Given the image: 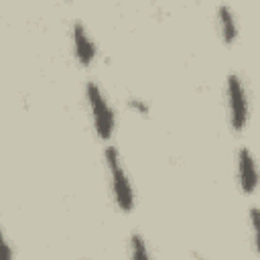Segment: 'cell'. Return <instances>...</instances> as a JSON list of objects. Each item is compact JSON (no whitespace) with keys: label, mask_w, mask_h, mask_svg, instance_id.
Returning <instances> with one entry per match:
<instances>
[{"label":"cell","mask_w":260,"mask_h":260,"mask_svg":"<svg viewBox=\"0 0 260 260\" xmlns=\"http://www.w3.org/2000/svg\"><path fill=\"white\" fill-rule=\"evenodd\" d=\"M106 162H108V169H110L112 191H114L118 207L122 211H132V207H134V191H132V185H130V181H128V177H126V173L122 169L118 150L114 146L106 148Z\"/></svg>","instance_id":"1"},{"label":"cell","mask_w":260,"mask_h":260,"mask_svg":"<svg viewBox=\"0 0 260 260\" xmlns=\"http://www.w3.org/2000/svg\"><path fill=\"white\" fill-rule=\"evenodd\" d=\"M85 91H87V102H89V108H91L95 132H98L100 138L108 140L112 136V132H114V112L108 106V102H106L102 89L98 87V83L89 81Z\"/></svg>","instance_id":"2"},{"label":"cell","mask_w":260,"mask_h":260,"mask_svg":"<svg viewBox=\"0 0 260 260\" xmlns=\"http://www.w3.org/2000/svg\"><path fill=\"white\" fill-rule=\"evenodd\" d=\"M228 108H230V122L234 130H242L248 120V100L244 85L238 75H228Z\"/></svg>","instance_id":"3"},{"label":"cell","mask_w":260,"mask_h":260,"mask_svg":"<svg viewBox=\"0 0 260 260\" xmlns=\"http://www.w3.org/2000/svg\"><path fill=\"white\" fill-rule=\"evenodd\" d=\"M238 177L246 193H252L258 187V169L248 148H240L238 152Z\"/></svg>","instance_id":"4"},{"label":"cell","mask_w":260,"mask_h":260,"mask_svg":"<svg viewBox=\"0 0 260 260\" xmlns=\"http://www.w3.org/2000/svg\"><path fill=\"white\" fill-rule=\"evenodd\" d=\"M73 47H75V55L81 65H89L95 59V45L91 43L81 20L73 22Z\"/></svg>","instance_id":"5"},{"label":"cell","mask_w":260,"mask_h":260,"mask_svg":"<svg viewBox=\"0 0 260 260\" xmlns=\"http://www.w3.org/2000/svg\"><path fill=\"white\" fill-rule=\"evenodd\" d=\"M217 16H219V28H221V37L225 43H232L236 39V20L232 14V8L228 4H219L217 8Z\"/></svg>","instance_id":"6"},{"label":"cell","mask_w":260,"mask_h":260,"mask_svg":"<svg viewBox=\"0 0 260 260\" xmlns=\"http://www.w3.org/2000/svg\"><path fill=\"white\" fill-rule=\"evenodd\" d=\"M130 254H132V260H150V254H148V248H146V242L142 240V236H138V234L132 236Z\"/></svg>","instance_id":"7"},{"label":"cell","mask_w":260,"mask_h":260,"mask_svg":"<svg viewBox=\"0 0 260 260\" xmlns=\"http://www.w3.org/2000/svg\"><path fill=\"white\" fill-rule=\"evenodd\" d=\"M250 223L254 232V246H256V252L260 254V209L258 207L250 209Z\"/></svg>","instance_id":"8"},{"label":"cell","mask_w":260,"mask_h":260,"mask_svg":"<svg viewBox=\"0 0 260 260\" xmlns=\"http://www.w3.org/2000/svg\"><path fill=\"white\" fill-rule=\"evenodd\" d=\"M2 260H12V250L6 238H2Z\"/></svg>","instance_id":"9"}]
</instances>
